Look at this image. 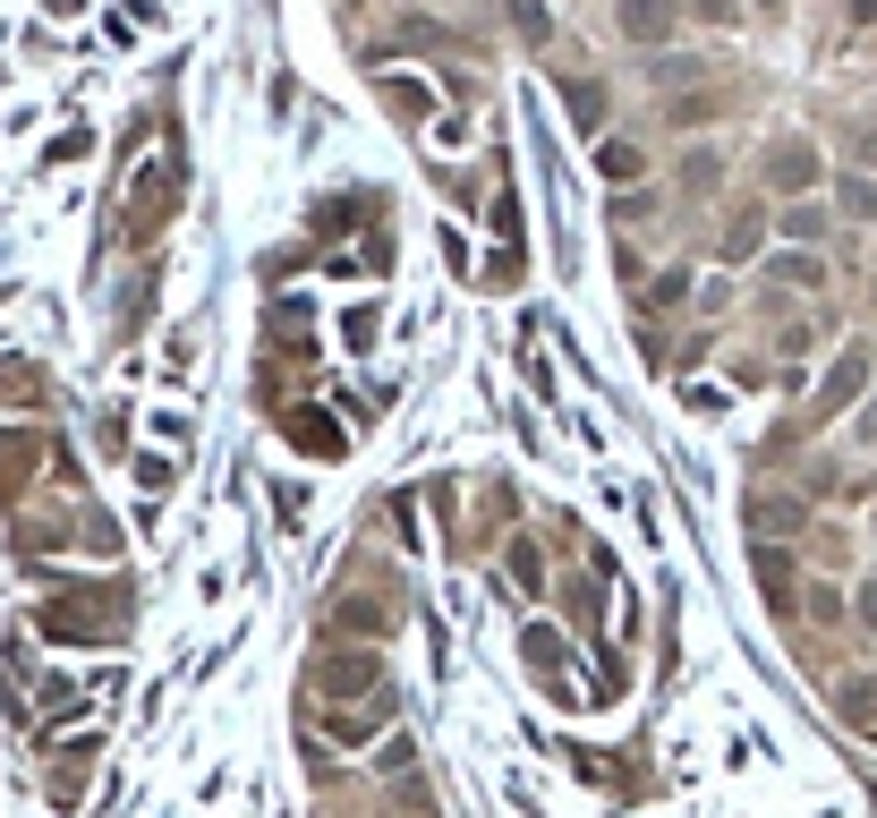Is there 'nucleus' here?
Wrapping results in <instances>:
<instances>
[{"mask_svg":"<svg viewBox=\"0 0 877 818\" xmlns=\"http://www.w3.org/2000/svg\"><path fill=\"white\" fill-rule=\"evenodd\" d=\"M622 26H631V34H656V26H665V9H656V0H622Z\"/></svg>","mask_w":877,"mask_h":818,"instance_id":"1","label":"nucleus"}]
</instances>
